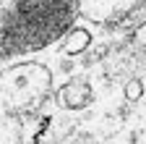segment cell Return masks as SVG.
<instances>
[{"mask_svg":"<svg viewBox=\"0 0 146 144\" xmlns=\"http://www.w3.org/2000/svg\"><path fill=\"white\" fill-rule=\"evenodd\" d=\"M86 21L131 29L146 24V0H76Z\"/></svg>","mask_w":146,"mask_h":144,"instance_id":"obj_1","label":"cell"}]
</instances>
